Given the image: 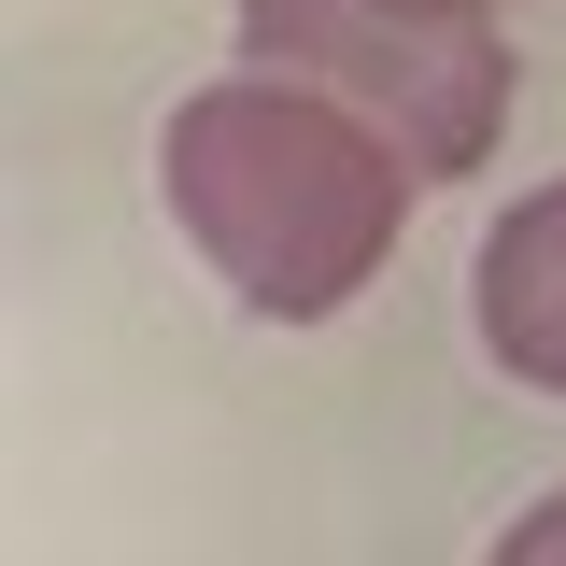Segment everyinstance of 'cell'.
<instances>
[{
  "mask_svg": "<svg viewBox=\"0 0 566 566\" xmlns=\"http://www.w3.org/2000/svg\"><path fill=\"white\" fill-rule=\"evenodd\" d=\"M241 57L270 85H312L439 170H482L495 114H510V57H495L482 14H424V0H241Z\"/></svg>",
  "mask_w": 566,
  "mask_h": 566,
  "instance_id": "2",
  "label": "cell"
},
{
  "mask_svg": "<svg viewBox=\"0 0 566 566\" xmlns=\"http://www.w3.org/2000/svg\"><path fill=\"white\" fill-rule=\"evenodd\" d=\"M482 340H495L510 382L566 397V185H553V199H524V212L482 241Z\"/></svg>",
  "mask_w": 566,
  "mask_h": 566,
  "instance_id": "3",
  "label": "cell"
},
{
  "mask_svg": "<svg viewBox=\"0 0 566 566\" xmlns=\"http://www.w3.org/2000/svg\"><path fill=\"white\" fill-rule=\"evenodd\" d=\"M424 14H495V0H424Z\"/></svg>",
  "mask_w": 566,
  "mask_h": 566,
  "instance_id": "4",
  "label": "cell"
},
{
  "mask_svg": "<svg viewBox=\"0 0 566 566\" xmlns=\"http://www.w3.org/2000/svg\"><path fill=\"white\" fill-rule=\"evenodd\" d=\"M156 185H170V212H185V241L241 283V312L326 326L354 283L397 255L411 156L368 128V114H340V99L255 71V85H212V99L170 114Z\"/></svg>",
  "mask_w": 566,
  "mask_h": 566,
  "instance_id": "1",
  "label": "cell"
}]
</instances>
